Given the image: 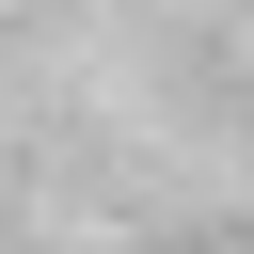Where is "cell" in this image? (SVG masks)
Instances as JSON below:
<instances>
[{
  "label": "cell",
  "mask_w": 254,
  "mask_h": 254,
  "mask_svg": "<svg viewBox=\"0 0 254 254\" xmlns=\"http://www.w3.org/2000/svg\"><path fill=\"white\" fill-rule=\"evenodd\" d=\"M238 254H254V238H238Z\"/></svg>",
  "instance_id": "obj_1"
}]
</instances>
